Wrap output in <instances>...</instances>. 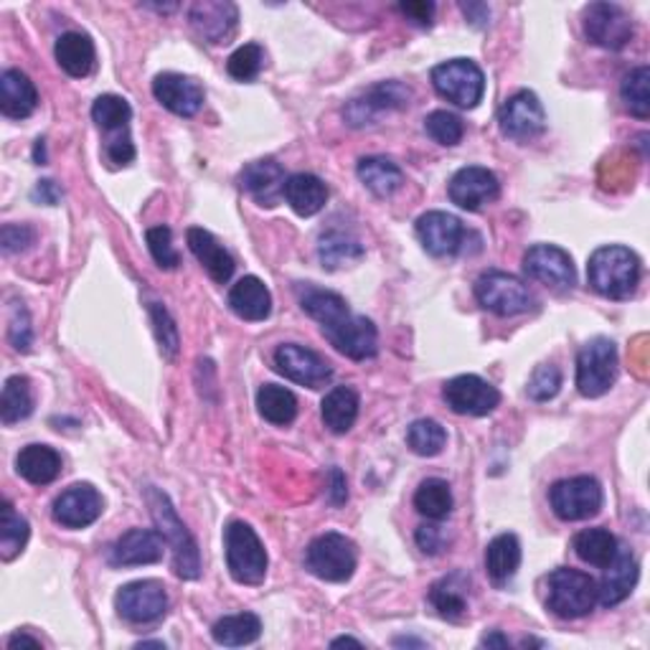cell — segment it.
<instances>
[{
  "label": "cell",
  "mask_w": 650,
  "mask_h": 650,
  "mask_svg": "<svg viewBox=\"0 0 650 650\" xmlns=\"http://www.w3.org/2000/svg\"><path fill=\"white\" fill-rule=\"evenodd\" d=\"M295 295L297 301H301L303 310L308 312L312 320H318L320 331H323V335L331 341L335 351L354 358V361H366V358L377 356V326H373L369 318L354 316V312L348 310V303L343 301L339 293H331V290L316 285H297Z\"/></svg>",
  "instance_id": "1"
},
{
  "label": "cell",
  "mask_w": 650,
  "mask_h": 650,
  "mask_svg": "<svg viewBox=\"0 0 650 650\" xmlns=\"http://www.w3.org/2000/svg\"><path fill=\"white\" fill-rule=\"evenodd\" d=\"M640 274H643L640 257L633 249L617 247V244L600 247L587 265V278H590L592 290L602 297H610V301H628L630 295H636Z\"/></svg>",
  "instance_id": "2"
},
{
  "label": "cell",
  "mask_w": 650,
  "mask_h": 650,
  "mask_svg": "<svg viewBox=\"0 0 650 650\" xmlns=\"http://www.w3.org/2000/svg\"><path fill=\"white\" fill-rule=\"evenodd\" d=\"M145 501H148L150 516L158 526L160 537L173 549V572L181 579H196L201 575V556H198L196 539L191 537V531L183 526L179 514H175L171 499L150 486L145 491Z\"/></svg>",
  "instance_id": "3"
},
{
  "label": "cell",
  "mask_w": 650,
  "mask_h": 650,
  "mask_svg": "<svg viewBox=\"0 0 650 650\" xmlns=\"http://www.w3.org/2000/svg\"><path fill=\"white\" fill-rule=\"evenodd\" d=\"M598 605V582L579 569H554L547 577V608L562 621H579Z\"/></svg>",
  "instance_id": "4"
},
{
  "label": "cell",
  "mask_w": 650,
  "mask_h": 650,
  "mask_svg": "<svg viewBox=\"0 0 650 650\" xmlns=\"http://www.w3.org/2000/svg\"><path fill=\"white\" fill-rule=\"evenodd\" d=\"M224 549H226L229 575L234 577V582L249 585V587H257L265 582L270 560H267L265 544L259 541L257 531L252 529L249 524L244 522L229 524L224 534Z\"/></svg>",
  "instance_id": "5"
},
{
  "label": "cell",
  "mask_w": 650,
  "mask_h": 650,
  "mask_svg": "<svg viewBox=\"0 0 650 650\" xmlns=\"http://www.w3.org/2000/svg\"><path fill=\"white\" fill-rule=\"evenodd\" d=\"M356 544L343 534H323L305 552V569L323 582H348L356 572Z\"/></svg>",
  "instance_id": "6"
},
{
  "label": "cell",
  "mask_w": 650,
  "mask_h": 650,
  "mask_svg": "<svg viewBox=\"0 0 650 650\" xmlns=\"http://www.w3.org/2000/svg\"><path fill=\"white\" fill-rule=\"evenodd\" d=\"M476 297L480 308L491 310L501 318H514L529 312L537 301L531 290L514 274L501 270H488L476 280Z\"/></svg>",
  "instance_id": "7"
},
{
  "label": "cell",
  "mask_w": 650,
  "mask_h": 650,
  "mask_svg": "<svg viewBox=\"0 0 650 650\" xmlns=\"http://www.w3.org/2000/svg\"><path fill=\"white\" fill-rule=\"evenodd\" d=\"M617 346L610 339H592L577 356V389L582 396L598 400L617 381Z\"/></svg>",
  "instance_id": "8"
},
{
  "label": "cell",
  "mask_w": 650,
  "mask_h": 650,
  "mask_svg": "<svg viewBox=\"0 0 650 650\" xmlns=\"http://www.w3.org/2000/svg\"><path fill=\"white\" fill-rule=\"evenodd\" d=\"M432 87L447 102L473 110L486 95V76L476 61L450 59L432 69Z\"/></svg>",
  "instance_id": "9"
},
{
  "label": "cell",
  "mask_w": 650,
  "mask_h": 650,
  "mask_svg": "<svg viewBox=\"0 0 650 650\" xmlns=\"http://www.w3.org/2000/svg\"><path fill=\"white\" fill-rule=\"evenodd\" d=\"M602 501H605L602 486L592 476L560 480L549 491V503L562 522H587V518L598 516Z\"/></svg>",
  "instance_id": "10"
},
{
  "label": "cell",
  "mask_w": 650,
  "mask_h": 650,
  "mask_svg": "<svg viewBox=\"0 0 650 650\" xmlns=\"http://www.w3.org/2000/svg\"><path fill=\"white\" fill-rule=\"evenodd\" d=\"M114 608L125 623L150 625L168 613V592L158 579H140L120 587L114 594Z\"/></svg>",
  "instance_id": "11"
},
{
  "label": "cell",
  "mask_w": 650,
  "mask_h": 650,
  "mask_svg": "<svg viewBox=\"0 0 650 650\" xmlns=\"http://www.w3.org/2000/svg\"><path fill=\"white\" fill-rule=\"evenodd\" d=\"M585 36L594 46L608 51H621L633 41V19L625 13V8L615 3H592L582 13Z\"/></svg>",
  "instance_id": "12"
},
{
  "label": "cell",
  "mask_w": 650,
  "mask_h": 650,
  "mask_svg": "<svg viewBox=\"0 0 650 650\" xmlns=\"http://www.w3.org/2000/svg\"><path fill=\"white\" fill-rule=\"evenodd\" d=\"M412 91L400 82H381L377 87H371L366 95L351 99L343 110V118L351 127H366L377 125L384 114L402 110L409 105Z\"/></svg>",
  "instance_id": "13"
},
{
  "label": "cell",
  "mask_w": 650,
  "mask_h": 650,
  "mask_svg": "<svg viewBox=\"0 0 650 650\" xmlns=\"http://www.w3.org/2000/svg\"><path fill=\"white\" fill-rule=\"evenodd\" d=\"M272 361L278 373L301 387L320 389L333 379L331 364L320 354H316V351L297 346V343H282V346L274 351Z\"/></svg>",
  "instance_id": "14"
},
{
  "label": "cell",
  "mask_w": 650,
  "mask_h": 650,
  "mask_svg": "<svg viewBox=\"0 0 650 650\" xmlns=\"http://www.w3.org/2000/svg\"><path fill=\"white\" fill-rule=\"evenodd\" d=\"M447 407L463 417H486L501 404V392L476 373L450 379L442 389Z\"/></svg>",
  "instance_id": "15"
},
{
  "label": "cell",
  "mask_w": 650,
  "mask_h": 650,
  "mask_svg": "<svg viewBox=\"0 0 650 650\" xmlns=\"http://www.w3.org/2000/svg\"><path fill=\"white\" fill-rule=\"evenodd\" d=\"M501 133L516 143H529L539 137L547 127V114L541 107L539 97L529 89L516 91L514 97L506 99L499 114Z\"/></svg>",
  "instance_id": "16"
},
{
  "label": "cell",
  "mask_w": 650,
  "mask_h": 650,
  "mask_svg": "<svg viewBox=\"0 0 650 650\" xmlns=\"http://www.w3.org/2000/svg\"><path fill=\"white\" fill-rule=\"evenodd\" d=\"M524 272L531 280L554 290H569L577 282L575 262H572L567 252L562 247H554V244H537V247L526 252Z\"/></svg>",
  "instance_id": "17"
},
{
  "label": "cell",
  "mask_w": 650,
  "mask_h": 650,
  "mask_svg": "<svg viewBox=\"0 0 650 650\" xmlns=\"http://www.w3.org/2000/svg\"><path fill=\"white\" fill-rule=\"evenodd\" d=\"M450 201L461 206L465 211H480L486 204H493L501 194L499 175L488 168L480 165H468L461 168L453 179H450L447 186Z\"/></svg>",
  "instance_id": "18"
},
{
  "label": "cell",
  "mask_w": 650,
  "mask_h": 650,
  "mask_svg": "<svg viewBox=\"0 0 650 650\" xmlns=\"http://www.w3.org/2000/svg\"><path fill=\"white\" fill-rule=\"evenodd\" d=\"M105 501L95 486L76 483L66 488L64 493L53 501L51 516L53 522L64 526V529H87L102 516Z\"/></svg>",
  "instance_id": "19"
},
{
  "label": "cell",
  "mask_w": 650,
  "mask_h": 650,
  "mask_svg": "<svg viewBox=\"0 0 650 650\" xmlns=\"http://www.w3.org/2000/svg\"><path fill=\"white\" fill-rule=\"evenodd\" d=\"M417 236L432 257H453L463 249V221L447 211H427L417 219Z\"/></svg>",
  "instance_id": "20"
},
{
  "label": "cell",
  "mask_w": 650,
  "mask_h": 650,
  "mask_svg": "<svg viewBox=\"0 0 650 650\" xmlns=\"http://www.w3.org/2000/svg\"><path fill=\"white\" fill-rule=\"evenodd\" d=\"M152 95L165 110H171L179 118H194L204 107V89L201 84L191 76L165 72L152 79Z\"/></svg>",
  "instance_id": "21"
},
{
  "label": "cell",
  "mask_w": 650,
  "mask_h": 650,
  "mask_svg": "<svg viewBox=\"0 0 650 650\" xmlns=\"http://www.w3.org/2000/svg\"><path fill=\"white\" fill-rule=\"evenodd\" d=\"M165 539L156 529H133L114 541L110 562L112 567H145L158 564L165 554Z\"/></svg>",
  "instance_id": "22"
},
{
  "label": "cell",
  "mask_w": 650,
  "mask_h": 650,
  "mask_svg": "<svg viewBox=\"0 0 650 650\" xmlns=\"http://www.w3.org/2000/svg\"><path fill=\"white\" fill-rule=\"evenodd\" d=\"M638 585V560L628 547H617L615 560L605 567V577L598 585V602L602 608H615L630 598Z\"/></svg>",
  "instance_id": "23"
},
{
  "label": "cell",
  "mask_w": 650,
  "mask_h": 650,
  "mask_svg": "<svg viewBox=\"0 0 650 650\" xmlns=\"http://www.w3.org/2000/svg\"><path fill=\"white\" fill-rule=\"evenodd\" d=\"M191 26L201 38L209 44H226V38L234 34L236 21H240V11L234 3H221V0H204V3H194L188 11Z\"/></svg>",
  "instance_id": "24"
},
{
  "label": "cell",
  "mask_w": 650,
  "mask_h": 650,
  "mask_svg": "<svg viewBox=\"0 0 650 650\" xmlns=\"http://www.w3.org/2000/svg\"><path fill=\"white\" fill-rule=\"evenodd\" d=\"M285 171L274 160H255L242 171V186L265 209H274L285 198Z\"/></svg>",
  "instance_id": "25"
},
{
  "label": "cell",
  "mask_w": 650,
  "mask_h": 650,
  "mask_svg": "<svg viewBox=\"0 0 650 650\" xmlns=\"http://www.w3.org/2000/svg\"><path fill=\"white\" fill-rule=\"evenodd\" d=\"M188 249L194 252V257L201 262V267L209 272V278L219 285H226L234 274V257L224 249V244H219L217 236L206 232L201 226H191L186 232Z\"/></svg>",
  "instance_id": "26"
},
{
  "label": "cell",
  "mask_w": 650,
  "mask_h": 650,
  "mask_svg": "<svg viewBox=\"0 0 650 650\" xmlns=\"http://www.w3.org/2000/svg\"><path fill=\"white\" fill-rule=\"evenodd\" d=\"M38 91L28 74L19 69H5L0 76V112L11 120H26L36 112Z\"/></svg>",
  "instance_id": "27"
},
{
  "label": "cell",
  "mask_w": 650,
  "mask_h": 650,
  "mask_svg": "<svg viewBox=\"0 0 650 650\" xmlns=\"http://www.w3.org/2000/svg\"><path fill=\"white\" fill-rule=\"evenodd\" d=\"M229 308H232L236 318L259 323V320L270 318L272 295L262 280L255 278V274H247L229 290Z\"/></svg>",
  "instance_id": "28"
},
{
  "label": "cell",
  "mask_w": 650,
  "mask_h": 650,
  "mask_svg": "<svg viewBox=\"0 0 650 650\" xmlns=\"http://www.w3.org/2000/svg\"><path fill=\"white\" fill-rule=\"evenodd\" d=\"M468 594H470V577L463 572L442 577L440 582L432 585L430 590V605L438 610L440 617L445 621H463L468 615Z\"/></svg>",
  "instance_id": "29"
},
{
  "label": "cell",
  "mask_w": 650,
  "mask_h": 650,
  "mask_svg": "<svg viewBox=\"0 0 650 650\" xmlns=\"http://www.w3.org/2000/svg\"><path fill=\"white\" fill-rule=\"evenodd\" d=\"M285 201L297 217H316L328 201V186L312 173H295L285 183Z\"/></svg>",
  "instance_id": "30"
},
{
  "label": "cell",
  "mask_w": 650,
  "mask_h": 650,
  "mask_svg": "<svg viewBox=\"0 0 650 650\" xmlns=\"http://www.w3.org/2000/svg\"><path fill=\"white\" fill-rule=\"evenodd\" d=\"M522 567V541L514 534H501L486 549V572L495 587H503L516 577Z\"/></svg>",
  "instance_id": "31"
},
{
  "label": "cell",
  "mask_w": 650,
  "mask_h": 650,
  "mask_svg": "<svg viewBox=\"0 0 650 650\" xmlns=\"http://www.w3.org/2000/svg\"><path fill=\"white\" fill-rule=\"evenodd\" d=\"M15 470L34 486H49L61 473V455L49 445H28L15 457Z\"/></svg>",
  "instance_id": "32"
},
{
  "label": "cell",
  "mask_w": 650,
  "mask_h": 650,
  "mask_svg": "<svg viewBox=\"0 0 650 650\" xmlns=\"http://www.w3.org/2000/svg\"><path fill=\"white\" fill-rule=\"evenodd\" d=\"M53 53H57L59 66L64 69L69 76H76V79L89 76L91 69H95V44H91L87 34L69 30V34L59 36Z\"/></svg>",
  "instance_id": "33"
},
{
  "label": "cell",
  "mask_w": 650,
  "mask_h": 650,
  "mask_svg": "<svg viewBox=\"0 0 650 650\" xmlns=\"http://www.w3.org/2000/svg\"><path fill=\"white\" fill-rule=\"evenodd\" d=\"M320 415L333 434H346L356 425L358 394L351 387H333L320 404Z\"/></svg>",
  "instance_id": "34"
},
{
  "label": "cell",
  "mask_w": 650,
  "mask_h": 650,
  "mask_svg": "<svg viewBox=\"0 0 650 650\" xmlns=\"http://www.w3.org/2000/svg\"><path fill=\"white\" fill-rule=\"evenodd\" d=\"M356 173H358V179H361L364 186L369 188L373 196H379V198L392 196L394 191L402 186V181H404L402 168L396 165L394 160L381 158V156H371V158H361V160H358Z\"/></svg>",
  "instance_id": "35"
},
{
  "label": "cell",
  "mask_w": 650,
  "mask_h": 650,
  "mask_svg": "<svg viewBox=\"0 0 650 650\" xmlns=\"http://www.w3.org/2000/svg\"><path fill=\"white\" fill-rule=\"evenodd\" d=\"M211 636L219 646L226 648H240L249 646L262 636V621L255 613H240V615H226L221 621L213 623Z\"/></svg>",
  "instance_id": "36"
},
{
  "label": "cell",
  "mask_w": 650,
  "mask_h": 650,
  "mask_svg": "<svg viewBox=\"0 0 650 650\" xmlns=\"http://www.w3.org/2000/svg\"><path fill=\"white\" fill-rule=\"evenodd\" d=\"M572 547H575V554L579 560L592 564V567L598 569H605L608 564L615 560L617 547L621 544H617L615 534H610L608 529H585L577 534Z\"/></svg>",
  "instance_id": "37"
},
{
  "label": "cell",
  "mask_w": 650,
  "mask_h": 650,
  "mask_svg": "<svg viewBox=\"0 0 650 650\" xmlns=\"http://www.w3.org/2000/svg\"><path fill=\"white\" fill-rule=\"evenodd\" d=\"M257 409L274 427H287L297 417V400L285 387L265 384L257 392Z\"/></svg>",
  "instance_id": "38"
},
{
  "label": "cell",
  "mask_w": 650,
  "mask_h": 650,
  "mask_svg": "<svg viewBox=\"0 0 650 650\" xmlns=\"http://www.w3.org/2000/svg\"><path fill=\"white\" fill-rule=\"evenodd\" d=\"M34 412V389L26 377H8L0 394V422L15 425Z\"/></svg>",
  "instance_id": "39"
},
{
  "label": "cell",
  "mask_w": 650,
  "mask_h": 650,
  "mask_svg": "<svg viewBox=\"0 0 650 650\" xmlns=\"http://www.w3.org/2000/svg\"><path fill=\"white\" fill-rule=\"evenodd\" d=\"M30 526L19 511L13 508L11 501H3L0 506V556L3 562H13L28 544Z\"/></svg>",
  "instance_id": "40"
},
{
  "label": "cell",
  "mask_w": 650,
  "mask_h": 650,
  "mask_svg": "<svg viewBox=\"0 0 650 650\" xmlns=\"http://www.w3.org/2000/svg\"><path fill=\"white\" fill-rule=\"evenodd\" d=\"M415 508L430 522H445L453 514V491L442 478H427L415 493Z\"/></svg>",
  "instance_id": "41"
},
{
  "label": "cell",
  "mask_w": 650,
  "mask_h": 650,
  "mask_svg": "<svg viewBox=\"0 0 650 650\" xmlns=\"http://www.w3.org/2000/svg\"><path fill=\"white\" fill-rule=\"evenodd\" d=\"M318 257L326 270H341V267L358 262L364 257V247L354 236L343 232H328L318 242Z\"/></svg>",
  "instance_id": "42"
},
{
  "label": "cell",
  "mask_w": 650,
  "mask_h": 650,
  "mask_svg": "<svg viewBox=\"0 0 650 650\" xmlns=\"http://www.w3.org/2000/svg\"><path fill=\"white\" fill-rule=\"evenodd\" d=\"M130 118H133V107H130L127 99L118 95H102L91 105V120H95L97 127L105 130L107 135L127 130Z\"/></svg>",
  "instance_id": "43"
},
{
  "label": "cell",
  "mask_w": 650,
  "mask_h": 650,
  "mask_svg": "<svg viewBox=\"0 0 650 650\" xmlns=\"http://www.w3.org/2000/svg\"><path fill=\"white\" fill-rule=\"evenodd\" d=\"M621 97L628 107L633 118L648 120L650 118V69L638 66L630 74H625L621 84Z\"/></svg>",
  "instance_id": "44"
},
{
  "label": "cell",
  "mask_w": 650,
  "mask_h": 650,
  "mask_svg": "<svg viewBox=\"0 0 650 650\" xmlns=\"http://www.w3.org/2000/svg\"><path fill=\"white\" fill-rule=\"evenodd\" d=\"M407 445L415 455H422V457L440 455L442 447L447 445L445 427L434 422V419H417V422H412L407 430Z\"/></svg>",
  "instance_id": "45"
},
{
  "label": "cell",
  "mask_w": 650,
  "mask_h": 650,
  "mask_svg": "<svg viewBox=\"0 0 650 650\" xmlns=\"http://www.w3.org/2000/svg\"><path fill=\"white\" fill-rule=\"evenodd\" d=\"M425 130L434 143L445 145V148H453V145L461 143L463 135H465L463 120L457 118V114L447 112V110H434V112L427 114Z\"/></svg>",
  "instance_id": "46"
},
{
  "label": "cell",
  "mask_w": 650,
  "mask_h": 650,
  "mask_svg": "<svg viewBox=\"0 0 650 650\" xmlns=\"http://www.w3.org/2000/svg\"><path fill=\"white\" fill-rule=\"evenodd\" d=\"M265 51L259 44H244L226 61V72L236 82H252L262 72Z\"/></svg>",
  "instance_id": "47"
},
{
  "label": "cell",
  "mask_w": 650,
  "mask_h": 650,
  "mask_svg": "<svg viewBox=\"0 0 650 650\" xmlns=\"http://www.w3.org/2000/svg\"><path fill=\"white\" fill-rule=\"evenodd\" d=\"M150 318H152V331H156L160 354H163V358H168V361H173V358L179 356L181 339L171 312H168L160 303H150Z\"/></svg>",
  "instance_id": "48"
},
{
  "label": "cell",
  "mask_w": 650,
  "mask_h": 650,
  "mask_svg": "<svg viewBox=\"0 0 650 650\" xmlns=\"http://www.w3.org/2000/svg\"><path fill=\"white\" fill-rule=\"evenodd\" d=\"M145 242H148V249L152 259H156V265L160 270H175L181 262L179 252L173 249V234L171 229L158 224V226H150L148 232H145Z\"/></svg>",
  "instance_id": "49"
},
{
  "label": "cell",
  "mask_w": 650,
  "mask_h": 650,
  "mask_svg": "<svg viewBox=\"0 0 650 650\" xmlns=\"http://www.w3.org/2000/svg\"><path fill=\"white\" fill-rule=\"evenodd\" d=\"M562 389V371L560 366L554 364H541L534 369L529 387H526V394L531 396L534 402H549L560 394Z\"/></svg>",
  "instance_id": "50"
},
{
  "label": "cell",
  "mask_w": 650,
  "mask_h": 650,
  "mask_svg": "<svg viewBox=\"0 0 650 650\" xmlns=\"http://www.w3.org/2000/svg\"><path fill=\"white\" fill-rule=\"evenodd\" d=\"M8 341L13 343L15 351L28 354L30 343H34V328H30V316L26 305L21 301L11 303V312H8Z\"/></svg>",
  "instance_id": "51"
},
{
  "label": "cell",
  "mask_w": 650,
  "mask_h": 650,
  "mask_svg": "<svg viewBox=\"0 0 650 650\" xmlns=\"http://www.w3.org/2000/svg\"><path fill=\"white\" fill-rule=\"evenodd\" d=\"M105 156L112 165H130L135 160V145L133 137H130L127 130H120V133L107 135Z\"/></svg>",
  "instance_id": "52"
},
{
  "label": "cell",
  "mask_w": 650,
  "mask_h": 650,
  "mask_svg": "<svg viewBox=\"0 0 650 650\" xmlns=\"http://www.w3.org/2000/svg\"><path fill=\"white\" fill-rule=\"evenodd\" d=\"M36 240V232L28 224H5L0 232V242H3L5 255H15V252H26Z\"/></svg>",
  "instance_id": "53"
},
{
  "label": "cell",
  "mask_w": 650,
  "mask_h": 650,
  "mask_svg": "<svg viewBox=\"0 0 650 650\" xmlns=\"http://www.w3.org/2000/svg\"><path fill=\"white\" fill-rule=\"evenodd\" d=\"M417 547L422 549V554L438 556L442 549H445V534H442L440 526L434 524H425L417 529Z\"/></svg>",
  "instance_id": "54"
},
{
  "label": "cell",
  "mask_w": 650,
  "mask_h": 650,
  "mask_svg": "<svg viewBox=\"0 0 650 650\" xmlns=\"http://www.w3.org/2000/svg\"><path fill=\"white\" fill-rule=\"evenodd\" d=\"M328 501L333 506H343L348 501V486H346V476H343L341 468H333L328 473Z\"/></svg>",
  "instance_id": "55"
},
{
  "label": "cell",
  "mask_w": 650,
  "mask_h": 650,
  "mask_svg": "<svg viewBox=\"0 0 650 650\" xmlns=\"http://www.w3.org/2000/svg\"><path fill=\"white\" fill-rule=\"evenodd\" d=\"M400 11L404 15H409V19L419 23V26H430L434 15V3H402Z\"/></svg>",
  "instance_id": "56"
},
{
  "label": "cell",
  "mask_w": 650,
  "mask_h": 650,
  "mask_svg": "<svg viewBox=\"0 0 650 650\" xmlns=\"http://www.w3.org/2000/svg\"><path fill=\"white\" fill-rule=\"evenodd\" d=\"M461 11L465 13V19H468L473 26L478 28H486L488 21H491V8L486 3H463Z\"/></svg>",
  "instance_id": "57"
},
{
  "label": "cell",
  "mask_w": 650,
  "mask_h": 650,
  "mask_svg": "<svg viewBox=\"0 0 650 650\" xmlns=\"http://www.w3.org/2000/svg\"><path fill=\"white\" fill-rule=\"evenodd\" d=\"M59 196H61V191L53 181H41L34 191V198H41V201L49 204V206H57Z\"/></svg>",
  "instance_id": "58"
},
{
  "label": "cell",
  "mask_w": 650,
  "mask_h": 650,
  "mask_svg": "<svg viewBox=\"0 0 650 650\" xmlns=\"http://www.w3.org/2000/svg\"><path fill=\"white\" fill-rule=\"evenodd\" d=\"M21 646H30V648H41V640L30 638V636H28V633H15V636H11V638H8V648H11V650H15V648H21Z\"/></svg>",
  "instance_id": "59"
},
{
  "label": "cell",
  "mask_w": 650,
  "mask_h": 650,
  "mask_svg": "<svg viewBox=\"0 0 650 650\" xmlns=\"http://www.w3.org/2000/svg\"><path fill=\"white\" fill-rule=\"evenodd\" d=\"M480 646H486V648H511V640L503 636L501 630H493V633H488L483 640H480Z\"/></svg>",
  "instance_id": "60"
},
{
  "label": "cell",
  "mask_w": 650,
  "mask_h": 650,
  "mask_svg": "<svg viewBox=\"0 0 650 650\" xmlns=\"http://www.w3.org/2000/svg\"><path fill=\"white\" fill-rule=\"evenodd\" d=\"M331 646H333V648H339V646H356V648H361V640H356V638H348V636H343V638H335Z\"/></svg>",
  "instance_id": "61"
},
{
  "label": "cell",
  "mask_w": 650,
  "mask_h": 650,
  "mask_svg": "<svg viewBox=\"0 0 650 650\" xmlns=\"http://www.w3.org/2000/svg\"><path fill=\"white\" fill-rule=\"evenodd\" d=\"M34 156H36V163H38V165H44V163H46V156H44V140H36Z\"/></svg>",
  "instance_id": "62"
},
{
  "label": "cell",
  "mask_w": 650,
  "mask_h": 650,
  "mask_svg": "<svg viewBox=\"0 0 650 650\" xmlns=\"http://www.w3.org/2000/svg\"><path fill=\"white\" fill-rule=\"evenodd\" d=\"M165 648V643H160V640H143V643H137V648Z\"/></svg>",
  "instance_id": "63"
}]
</instances>
